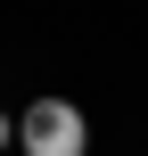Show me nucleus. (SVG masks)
Returning a JSON list of instances; mask_svg holds the SVG:
<instances>
[{
	"label": "nucleus",
	"mask_w": 148,
	"mask_h": 156,
	"mask_svg": "<svg viewBox=\"0 0 148 156\" xmlns=\"http://www.w3.org/2000/svg\"><path fill=\"white\" fill-rule=\"evenodd\" d=\"M16 148L25 156H91V123L74 99H33L16 115Z\"/></svg>",
	"instance_id": "1"
},
{
	"label": "nucleus",
	"mask_w": 148,
	"mask_h": 156,
	"mask_svg": "<svg viewBox=\"0 0 148 156\" xmlns=\"http://www.w3.org/2000/svg\"><path fill=\"white\" fill-rule=\"evenodd\" d=\"M0 148H16V115H0Z\"/></svg>",
	"instance_id": "2"
}]
</instances>
